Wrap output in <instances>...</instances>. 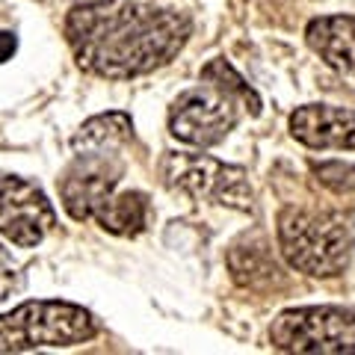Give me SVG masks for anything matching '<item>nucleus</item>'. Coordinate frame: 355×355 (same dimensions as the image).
Wrapping results in <instances>:
<instances>
[{
	"label": "nucleus",
	"instance_id": "obj_1",
	"mask_svg": "<svg viewBox=\"0 0 355 355\" xmlns=\"http://www.w3.org/2000/svg\"><path fill=\"white\" fill-rule=\"evenodd\" d=\"M190 33L193 21L184 12L151 3L74 6L65 18V39L77 65L107 80L160 69L178 57Z\"/></svg>",
	"mask_w": 355,
	"mask_h": 355
},
{
	"label": "nucleus",
	"instance_id": "obj_2",
	"mask_svg": "<svg viewBox=\"0 0 355 355\" xmlns=\"http://www.w3.org/2000/svg\"><path fill=\"white\" fill-rule=\"evenodd\" d=\"M202 86L187 89L169 110V130L175 139L196 148H210L228 137L243 110L261 113V98L225 60H214L202 69Z\"/></svg>",
	"mask_w": 355,
	"mask_h": 355
},
{
	"label": "nucleus",
	"instance_id": "obj_3",
	"mask_svg": "<svg viewBox=\"0 0 355 355\" xmlns=\"http://www.w3.org/2000/svg\"><path fill=\"white\" fill-rule=\"evenodd\" d=\"M279 246L293 270L329 279L349 266L355 234L335 210L284 207L279 214Z\"/></svg>",
	"mask_w": 355,
	"mask_h": 355
},
{
	"label": "nucleus",
	"instance_id": "obj_4",
	"mask_svg": "<svg viewBox=\"0 0 355 355\" xmlns=\"http://www.w3.org/2000/svg\"><path fill=\"white\" fill-rule=\"evenodd\" d=\"M95 317L71 302H24L0 317V352L74 347L95 338Z\"/></svg>",
	"mask_w": 355,
	"mask_h": 355
},
{
	"label": "nucleus",
	"instance_id": "obj_5",
	"mask_svg": "<svg viewBox=\"0 0 355 355\" xmlns=\"http://www.w3.org/2000/svg\"><path fill=\"white\" fill-rule=\"evenodd\" d=\"M270 343L282 352H355V311L335 305L291 308L270 326Z\"/></svg>",
	"mask_w": 355,
	"mask_h": 355
},
{
	"label": "nucleus",
	"instance_id": "obj_6",
	"mask_svg": "<svg viewBox=\"0 0 355 355\" xmlns=\"http://www.w3.org/2000/svg\"><path fill=\"white\" fill-rule=\"evenodd\" d=\"M166 187L178 193L207 198L216 205H228L237 210L252 207V184L240 166L219 163L207 154H166L160 163Z\"/></svg>",
	"mask_w": 355,
	"mask_h": 355
},
{
	"label": "nucleus",
	"instance_id": "obj_7",
	"mask_svg": "<svg viewBox=\"0 0 355 355\" xmlns=\"http://www.w3.org/2000/svg\"><path fill=\"white\" fill-rule=\"evenodd\" d=\"M125 175V163L116 148H83V154L65 166L60 178V198L69 216L83 222L95 219V214L107 205Z\"/></svg>",
	"mask_w": 355,
	"mask_h": 355
},
{
	"label": "nucleus",
	"instance_id": "obj_8",
	"mask_svg": "<svg viewBox=\"0 0 355 355\" xmlns=\"http://www.w3.org/2000/svg\"><path fill=\"white\" fill-rule=\"evenodd\" d=\"M57 225V214L36 184L0 172V234L15 246H39Z\"/></svg>",
	"mask_w": 355,
	"mask_h": 355
},
{
	"label": "nucleus",
	"instance_id": "obj_9",
	"mask_svg": "<svg viewBox=\"0 0 355 355\" xmlns=\"http://www.w3.org/2000/svg\"><path fill=\"white\" fill-rule=\"evenodd\" d=\"M291 133L308 148L355 151V113L329 104L299 107L291 116Z\"/></svg>",
	"mask_w": 355,
	"mask_h": 355
},
{
	"label": "nucleus",
	"instance_id": "obj_10",
	"mask_svg": "<svg viewBox=\"0 0 355 355\" xmlns=\"http://www.w3.org/2000/svg\"><path fill=\"white\" fill-rule=\"evenodd\" d=\"M305 39L326 65L355 77V15L314 18L305 30Z\"/></svg>",
	"mask_w": 355,
	"mask_h": 355
},
{
	"label": "nucleus",
	"instance_id": "obj_11",
	"mask_svg": "<svg viewBox=\"0 0 355 355\" xmlns=\"http://www.w3.org/2000/svg\"><path fill=\"white\" fill-rule=\"evenodd\" d=\"M151 219V207L148 198L130 190V193H113L107 198V205L95 214V222L110 234H121V237H137L148 228Z\"/></svg>",
	"mask_w": 355,
	"mask_h": 355
},
{
	"label": "nucleus",
	"instance_id": "obj_12",
	"mask_svg": "<svg viewBox=\"0 0 355 355\" xmlns=\"http://www.w3.org/2000/svg\"><path fill=\"white\" fill-rule=\"evenodd\" d=\"M130 119L125 113H104L89 119L74 137V148H119L130 139Z\"/></svg>",
	"mask_w": 355,
	"mask_h": 355
},
{
	"label": "nucleus",
	"instance_id": "obj_13",
	"mask_svg": "<svg viewBox=\"0 0 355 355\" xmlns=\"http://www.w3.org/2000/svg\"><path fill=\"white\" fill-rule=\"evenodd\" d=\"M231 272L240 284H261V282H270L279 275V266L270 258V249L266 243H249V246H234L231 252Z\"/></svg>",
	"mask_w": 355,
	"mask_h": 355
},
{
	"label": "nucleus",
	"instance_id": "obj_14",
	"mask_svg": "<svg viewBox=\"0 0 355 355\" xmlns=\"http://www.w3.org/2000/svg\"><path fill=\"white\" fill-rule=\"evenodd\" d=\"M18 287H21V270H18L12 254L0 246V302L12 296Z\"/></svg>",
	"mask_w": 355,
	"mask_h": 355
},
{
	"label": "nucleus",
	"instance_id": "obj_15",
	"mask_svg": "<svg viewBox=\"0 0 355 355\" xmlns=\"http://www.w3.org/2000/svg\"><path fill=\"white\" fill-rule=\"evenodd\" d=\"M15 48H18V39H15V33H6V30H0V62L12 60Z\"/></svg>",
	"mask_w": 355,
	"mask_h": 355
},
{
	"label": "nucleus",
	"instance_id": "obj_16",
	"mask_svg": "<svg viewBox=\"0 0 355 355\" xmlns=\"http://www.w3.org/2000/svg\"><path fill=\"white\" fill-rule=\"evenodd\" d=\"M77 6H104V3H116V0H71Z\"/></svg>",
	"mask_w": 355,
	"mask_h": 355
}]
</instances>
